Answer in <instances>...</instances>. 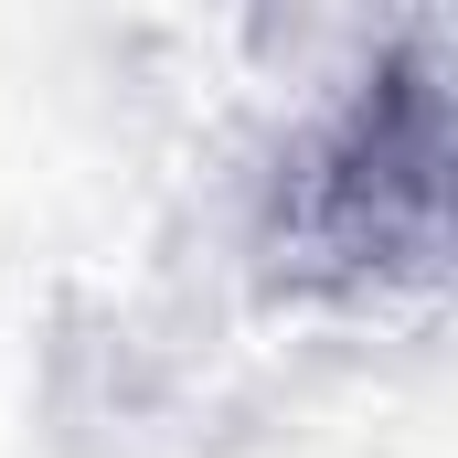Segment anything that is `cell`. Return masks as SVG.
<instances>
[{
  "mask_svg": "<svg viewBox=\"0 0 458 458\" xmlns=\"http://www.w3.org/2000/svg\"><path fill=\"white\" fill-rule=\"evenodd\" d=\"M437 171H448V107L437 86L394 75L320 139L310 182H299V225L342 267H427L437 256Z\"/></svg>",
  "mask_w": 458,
  "mask_h": 458,
  "instance_id": "1",
  "label": "cell"
}]
</instances>
